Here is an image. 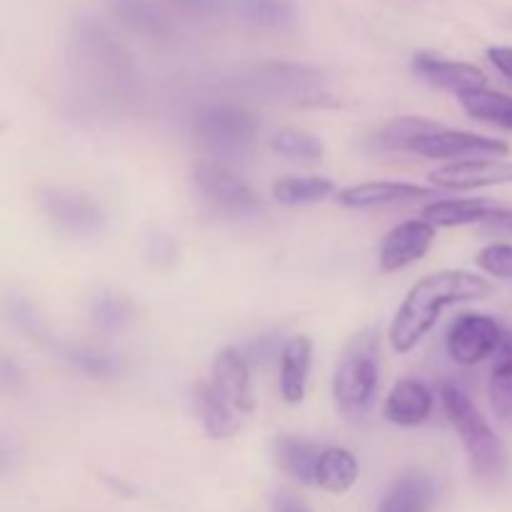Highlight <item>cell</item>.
<instances>
[{
    "label": "cell",
    "mask_w": 512,
    "mask_h": 512,
    "mask_svg": "<svg viewBox=\"0 0 512 512\" xmlns=\"http://www.w3.org/2000/svg\"><path fill=\"white\" fill-rule=\"evenodd\" d=\"M493 293L495 285L485 275L470 273V270H440V273L425 275L408 290L390 320V348L398 355L413 353L423 343L425 335L435 328L445 308L485 300Z\"/></svg>",
    "instance_id": "cell-1"
},
{
    "label": "cell",
    "mask_w": 512,
    "mask_h": 512,
    "mask_svg": "<svg viewBox=\"0 0 512 512\" xmlns=\"http://www.w3.org/2000/svg\"><path fill=\"white\" fill-rule=\"evenodd\" d=\"M193 183L198 193L225 215L250 218L263 210L258 190L223 163H198L193 170Z\"/></svg>",
    "instance_id": "cell-5"
},
{
    "label": "cell",
    "mask_w": 512,
    "mask_h": 512,
    "mask_svg": "<svg viewBox=\"0 0 512 512\" xmlns=\"http://www.w3.org/2000/svg\"><path fill=\"white\" fill-rule=\"evenodd\" d=\"M435 238H438V228L425 218H413L395 225L393 230L385 233L383 243H380V270L398 273V270L418 263L430 253Z\"/></svg>",
    "instance_id": "cell-10"
},
{
    "label": "cell",
    "mask_w": 512,
    "mask_h": 512,
    "mask_svg": "<svg viewBox=\"0 0 512 512\" xmlns=\"http://www.w3.org/2000/svg\"><path fill=\"white\" fill-rule=\"evenodd\" d=\"M195 405H198L200 423L208 438L213 440H230L233 435H238V430L243 428V420L233 408L223 403L213 390L203 383L195 388Z\"/></svg>",
    "instance_id": "cell-23"
},
{
    "label": "cell",
    "mask_w": 512,
    "mask_h": 512,
    "mask_svg": "<svg viewBox=\"0 0 512 512\" xmlns=\"http://www.w3.org/2000/svg\"><path fill=\"white\" fill-rule=\"evenodd\" d=\"M270 148H273V153L283 155L288 160H300V163H318L325 155L323 140L298 128H283L273 133Z\"/></svg>",
    "instance_id": "cell-26"
},
{
    "label": "cell",
    "mask_w": 512,
    "mask_h": 512,
    "mask_svg": "<svg viewBox=\"0 0 512 512\" xmlns=\"http://www.w3.org/2000/svg\"><path fill=\"white\" fill-rule=\"evenodd\" d=\"M193 135L213 163L243 158L258 138V120L245 108L228 103L205 105L193 118Z\"/></svg>",
    "instance_id": "cell-4"
},
{
    "label": "cell",
    "mask_w": 512,
    "mask_h": 512,
    "mask_svg": "<svg viewBox=\"0 0 512 512\" xmlns=\"http://www.w3.org/2000/svg\"><path fill=\"white\" fill-rule=\"evenodd\" d=\"M378 333L360 330L348 340L333 373V400L345 418H365L378 398Z\"/></svg>",
    "instance_id": "cell-3"
},
{
    "label": "cell",
    "mask_w": 512,
    "mask_h": 512,
    "mask_svg": "<svg viewBox=\"0 0 512 512\" xmlns=\"http://www.w3.org/2000/svg\"><path fill=\"white\" fill-rule=\"evenodd\" d=\"M60 358L73 365L75 370H80V373L93 375V378H113L120 368L113 355L85 348V345H65V348H60Z\"/></svg>",
    "instance_id": "cell-29"
},
{
    "label": "cell",
    "mask_w": 512,
    "mask_h": 512,
    "mask_svg": "<svg viewBox=\"0 0 512 512\" xmlns=\"http://www.w3.org/2000/svg\"><path fill=\"white\" fill-rule=\"evenodd\" d=\"M410 153L428 160H448V163L505 160L510 155V145L500 138H488V135L470 133V130H450L440 125L433 133L415 138Z\"/></svg>",
    "instance_id": "cell-6"
},
{
    "label": "cell",
    "mask_w": 512,
    "mask_h": 512,
    "mask_svg": "<svg viewBox=\"0 0 512 512\" xmlns=\"http://www.w3.org/2000/svg\"><path fill=\"white\" fill-rule=\"evenodd\" d=\"M440 190H478L512 183L510 160H463L445 163L428 175Z\"/></svg>",
    "instance_id": "cell-13"
},
{
    "label": "cell",
    "mask_w": 512,
    "mask_h": 512,
    "mask_svg": "<svg viewBox=\"0 0 512 512\" xmlns=\"http://www.w3.org/2000/svg\"><path fill=\"white\" fill-rule=\"evenodd\" d=\"M438 498V490L430 475L405 473L380 500L378 512H430Z\"/></svg>",
    "instance_id": "cell-18"
},
{
    "label": "cell",
    "mask_w": 512,
    "mask_h": 512,
    "mask_svg": "<svg viewBox=\"0 0 512 512\" xmlns=\"http://www.w3.org/2000/svg\"><path fill=\"white\" fill-rule=\"evenodd\" d=\"M230 8L243 23L268 30H285L298 18L293 0H230Z\"/></svg>",
    "instance_id": "cell-24"
},
{
    "label": "cell",
    "mask_w": 512,
    "mask_h": 512,
    "mask_svg": "<svg viewBox=\"0 0 512 512\" xmlns=\"http://www.w3.org/2000/svg\"><path fill=\"white\" fill-rule=\"evenodd\" d=\"M440 125L435 120L423 118V115H403L385 123L378 133V145L385 150H410L415 138L425 133H433Z\"/></svg>",
    "instance_id": "cell-27"
},
{
    "label": "cell",
    "mask_w": 512,
    "mask_h": 512,
    "mask_svg": "<svg viewBox=\"0 0 512 512\" xmlns=\"http://www.w3.org/2000/svg\"><path fill=\"white\" fill-rule=\"evenodd\" d=\"M273 460L288 478L300 485H315V470L323 450L310 440L298 438V435H278L270 445Z\"/></svg>",
    "instance_id": "cell-17"
},
{
    "label": "cell",
    "mask_w": 512,
    "mask_h": 512,
    "mask_svg": "<svg viewBox=\"0 0 512 512\" xmlns=\"http://www.w3.org/2000/svg\"><path fill=\"white\" fill-rule=\"evenodd\" d=\"M503 325L485 313H460L445 333V350L458 365L473 368L495 358L503 343Z\"/></svg>",
    "instance_id": "cell-7"
},
{
    "label": "cell",
    "mask_w": 512,
    "mask_h": 512,
    "mask_svg": "<svg viewBox=\"0 0 512 512\" xmlns=\"http://www.w3.org/2000/svg\"><path fill=\"white\" fill-rule=\"evenodd\" d=\"M475 263L485 275L512 280V243H490L475 255Z\"/></svg>",
    "instance_id": "cell-30"
},
{
    "label": "cell",
    "mask_w": 512,
    "mask_h": 512,
    "mask_svg": "<svg viewBox=\"0 0 512 512\" xmlns=\"http://www.w3.org/2000/svg\"><path fill=\"white\" fill-rule=\"evenodd\" d=\"M168 3L183 13L198 15V18H210L228 8V0H168Z\"/></svg>",
    "instance_id": "cell-31"
},
{
    "label": "cell",
    "mask_w": 512,
    "mask_h": 512,
    "mask_svg": "<svg viewBox=\"0 0 512 512\" xmlns=\"http://www.w3.org/2000/svg\"><path fill=\"white\" fill-rule=\"evenodd\" d=\"M360 478L358 458L348 448H323L315 470V488L330 495H345L355 488Z\"/></svg>",
    "instance_id": "cell-19"
},
{
    "label": "cell",
    "mask_w": 512,
    "mask_h": 512,
    "mask_svg": "<svg viewBox=\"0 0 512 512\" xmlns=\"http://www.w3.org/2000/svg\"><path fill=\"white\" fill-rule=\"evenodd\" d=\"M438 198V188H425L418 183H400V180H373L340 188L335 193V203L350 210H373L388 205L415 203V200Z\"/></svg>",
    "instance_id": "cell-12"
},
{
    "label": "cell",
    "mask_w": 512,
    "mask_h": 512,
    "mask_svg": "<svg viewBox=\"0 0 512 512\" xmlns=\"http://www.w3.org/2000/svg\"><path fill=\"white\" fill-rule=\"evenodd\" d=\"M205 385L240 418H248L255 413L258 400H255L253 388V368H250V358L240 348L230 345L215 355Z\"/></svg>",
    "instance_id": "cell-9"
},
{
    "label": "cell",
    "mask_w": 512,
    "mask_h": 512,
    "mask_svg": "<svg viewBox=\"0 0 512 512\" xmlns=\"http://www.w3.org/2000/svg\"><path fill=\"white\" fill-rule=\"evenodd\" d=\"M135 305L130 303L125 295L113 293V290H105L90 305V318L98 328L103 330H120L133 320Z\"/></svg>",
    "instance_id": "cell-28"
},
{
    "label": "cell",
    "mask_w": 512,
    "mask_h": 512,
    "mask_svg": "<svg viewBox=\"0 0 512 512\" xmlns=\"http://www.w3.org/2000/svg\"><path fill=\"white\" fill-rule=\"evenodd\" d=\"M505 205L498 198H438L430 200L423 215L435 228H463V225L490 223Z\"/></svg>",
    "instance_id": "cell-15"
},
{
    "label": "cell",
    "mask_w": 512,
    "mask_h": 512,
    "mask_svg": "<svg viewBox=\"0 0 512 512\" xmlns=\"http://www.w3.org/2000/svg\"><path fill=\"white\" fill-rule=\"evenodd\" d=\"M488 400L493 415L512 428V330H505L503 343L493 358L488 380Z\"/></svg>",
    "instance_id": "cell-21"
},
{
    "label": "cell",
    "mask_w": 512,
    "mask_h": 512,
    "mask_svg": "<svg viewBox=\"0 0 512 512\" xmlns=\"http://www.w3.org/2000/svg\"><path fill=\"white\" fill-rule=\"evenodd\" d=\"M40 208L48 223L68 238H93L105 230V210L93 198L75 190L48 188L40 193Z\"/></svg>",
    "instance_id": "cell-8"
},
{
    "label": "cell",
    "mask_w": 512,
    "mask_h": 512,
    "mask_svg": "<svg viewBox=\"0 0 512 512\" xmlns=\"http://www.w3.org/2000/svg\"><path fill=\"white\" fill-rule=\"evenodd\" d=\"M490 225L498 230H505V233H512V208H505L503 213L495 215V218L490 220Z\"/></svg>",
    "instance_id": "cell-34"
},
{
    "label": "cell",
    "mask_w": 512,
    "mask_h": 512,
    "mask_svg": "<svg viewBox=\"0 0 512 512\" xmlns=\"http://www.w3.org/2000/svg\"><path fill=\"white\" fill-rule=\"evenodd\" d=\"M413 70L418 78H423L433 88L448 90L458 98L488 88V75L478 65L445 58V55L430 53V50H420V53L413 55Z\"/></svg>",
    "instance_id": "cell-11"
},
{
    "label": "cell",
    "mask_w": 512,
    "mask_h": 512,
    "mask_svg": "<svg viewBox=\"0 0 512 512\" xmlns=\"http://www.w3.org/2000/svg\"><path fill=\"white\" fill-rule=\"evenodd\" d=\"M460 108L465 115L480 123L495 125V128L510 130L512 133V95L498 93V90H475V93L460 95Z\"/></svg>",
    "instance_id": "cell-25"
},
{
    "label": "cell",
    "mask_w": 512,
    "mask_h": 512,
    "mask_svg": "<svg viewBox=\"0 0 512 512\" xmlns=\"http://www.w3.org/2000/svg\"><path fill=\"white\" fill-rule=\"evenodd\" d=\"M108 8L118 23L148 38H165L170 23L158 3L153 0H108Z\"/></svg>",
    "instance_id": "cell-22"
},
{
    "label": "cell",
    "mask_w": 512,
    "mask_h": 512,
    "mask_svg": "<svg viewBox=\"0 0 512 512\" xmlns=\"http://www.w3.org/2000/svg\"><path fill=\"white\" fill-rule=\"evenodd\" d=\"M313 353L315 343L308 335H293L280 350V398L288 405H300L305 400Z\"/></svg>",
    "instance_id": "cell-16"
},
{
    "label": "cell",
    "mask_w": 512,
    "mask_h": 512,
    "mask_svg": "<svg viewBox=\"0 0 512 512\" xmlns=\"http://www.w3.org/2000/svg\"><path fill=\"white\" fill-rule=\"evenodd\" d=\"M485 55H488V60L493 63V68L498 73H503L505 78L512 80V45H493Z\"/></svg>",
    "instance_id": "cell-32"
},
{
    "label": "cell",
    "mask_w": 512,
    "mask_h": 512,
    "mask_svg": "<svg viewBox=\"0 0 512 512\" xmlns=\"http://www.w3.org/2000/svg\"><path fill=\"white\" fill-rule=\"evenodd\" d=\"M335 193H338V185L325 175H285L273 183L275 203L288 205V208L323 203Z\"/></svg>",
    "instance_id": "cell-20"
},
{
    "label": "cell",
    "mask_w": 512,
    "mask_h": 512,
    "mask_svg": "<svg viewBox=\"0 0 512 512\" xmlns=\"http://www.w3.org/2000/svg\"><path fill=\"white\" fill-rule=\"evenodd\" d=\"M273 510L275 512H313L305 503H300L298 498L288 493H280L273 498Z\"/></svg>",
    "instance_id": "cell-33"
},
{
    "label": "cell",
    "mask_w": 512,
    "mask_h": 512,
    "mask_svg": "<svg viewBox=\"0 0 512 512\" xmlns=\"http://www.w3.org/2000/svg\"><path fill=\"white\" fill-rule=\"evenodd\" d=\"M440 403L450 425L463 443L473 475L488 485L508 483L512 475V460L508 445L503 443L493 425L488 423L478 405L458 383H443Z\"/></svg>",
    "instance_id": "cell-2"
},
{
    "label": "cell",
    "mask_w": 512,
    "mask_h": 512,
    "mask_svg": "<svg viewBox=\"0 0 512 512\" xmlns=\"http://www.w3.org/2000/svg\"><path fill=\"white\" fill-rule=\"evenodd\" d=\"M435 408V395L428 383L418 378H403L390 388L383 403V418L398 428H418L428 423Z\"/></svg>",
    "instance_id": "cell-14"
}]
</instances>
